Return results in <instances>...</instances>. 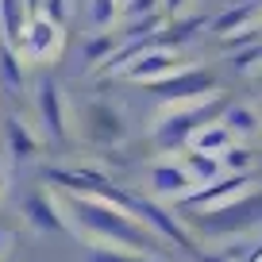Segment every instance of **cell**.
Masks as SVG:
<instances>
[{
	"mask_svg": "<svg viewBox=\"0 0 262 262\" xmlns=\"http://www.w3.org/2000/svg\"><path fill=\"white\" fill-rule=\"evenodd\" d=\"M62 24H54V19L47 16H27L24 27H19L16 35V47L24 50L27 58H35V62H54L58 54H62Z\"/></svg>",
	"mask_w": 262,
	"mask_h": 262,
	"instance_id": "6da1fadb",
	"label": "cell"
},
{
	"mask_svg": "<svg viewBox=\"0 0 262 262\" xmlns=\"http://www.w3.org/2000/svg\"><path fill=\"white\" fill-rule=\"evenodd\" d=\"M35 100H39V112H42L47 131L54 135V139H66V135H70V104H66L62 89H58L54 81H42Z\"/></svg>",
	"mask_w": 262,
	"mask_h": 262,
	"instance_id": "7a4b0ae2",
	"label": "cell"
},
{
	"mask_svg": "<svg viewBox=\"0 0 262 262\" xmlns=\"http://www.w3.org/2000/svg\"><path fill=\"white\" fill-rule=\"evenodd\" d=\"M231 143H235V135L224 123H208V127L193 131V150H201V155H224Z\"/></svg>",
	"mask_w": 262,
	"mask_h": 262,
	"instance_id": "3957f363",
	"label": "cell"
},
{
	"mask_svg": "<svg viewBox=\"0 0 262 262\" xmlns=\"http://www.w3.org/2000/svg\"><path fill=\"white\" fill-rule=\"evenodd\" d=\"M147 58H139V62L131 66L127 74L131 77H147V81H162L166 70H178V58L166 54V50H143Z\"/></svg>",
	"mask_w": 262,
	"mask_h": 262,
	"instance_id": "277c9868",
	"label": "cell"
},
{
	"mask_svg": "<svg viewBox=\"0 0 262 262\" xmlns=\"http://www.w3.org/2000/svg\"><path fill=\"white\" fill-rule=\"evenodd\" d=\"M27 216H31L39 228H66V220H62V212H58L54 205H50V196L47 193H35L31 201H27Z\"/></svg>",
	"mask_w": 262,
	"mask_h": 262,
	"instance_id": "5b68a950",
	"label": "cell"
},
{
	"mask_svg": "<svg viewBox=\"0 0 262 262\" xmlns=\"http://www.w3.org/2000/svg\"><path fill=\"white\" fill-rule=\"evenodd\" d=\"M189 170L185 166H158L155 170V189H162V193H181V189H189Z\"/></svg>",
	"mask_w": 262,
	"mask_h": 262,
	"instance_id": "8992f818",
	"label": "cell"
},
{
	"mask_svg": "<svg viewBox=\"0 0 262 262\" xmlns=\"http://www.w3.org/2000/svg\"><path fill=\"white\" fill-rule=\"evenodd\" d=\"M0 85H4V89H19V85H24V70H19V62H16L12 42L0 47Z\"/></svg>",
	"mask_w": 262,
	"mask_h": 262,
	"instance_id": "52a82bcc",
	"label": "cell"
},
{
	"mask_svg": "<svg viewBox=\"0 0 262 262\" xmlns=\"http://www.w3.org/2000/svg\"><path fill=\"white\" fill-rule=\"evenodd\" d=\"M24 0H0V24H4V35H8V42H16L19 27H24Z\"/></svg>",
	"mask_w": 262,
	"mask_h": 262,
	"instance_id": "ba28073f",
	"label": "cell"
},
{
	"mask_svg": "<svg viewBox=\"0 0 262 262\" xmlns=\"http://www.w3.org/2000/svg\"><path fill=\"white\" fill-rule=\"evenodd\" d=\"M8 143H12V150H16L19 158H24V155H35V150H39V139H35V135L16 120V116L8 120Z\"/></svg>",
	"mask_w": 262,
	"mask_h": 262,
	"instance_id": "9c48e42d",
	"label": "cell"
},
{
	"mask_svg": "<svg viewBox=\"0 0 262 262\" xmlns=\"http://www.w3.org/2000/svg\"><path fill=\"white\" fill-rule=\"evenodd\" d=\"M224 127L231 131V135H251V131H258V116L251 112V108H231L228 112V120H224Z\"/></svg>",
	"mask_w": 262,
	"mask_h": 262,
	"instance_id": "30bf717a",
	"label": "cell"
},
{
	"mask_svg": "<svg viewBox=\"0 0 262 262\" xmlns=\"http://www.w3.org/2000/svg\"><path fill=\"white\" fill-rule=\"evenodd\" d=\"M185 170H189L193 181H216V178H220V162H216V158H201V155L189 158Z\"/></svg>",
	"mask_w": 262,
	"mask_h": 262,
	"instance_id": "8fae6325",
	"label": "cell"
},
{
	"mask_svg": "<svg viewBox=\"0 0 262 262\" xmlns=\"http://www.w3.org/2000/svg\"><path fill=\"white\" fill-rule=\"evenodd\" d=\"M108 50H112V35H104V39H93L89 50H85V58H89V62H100Z\"/></svg>",
	"mask_w": 262,
	"mask_h": 262,
	"instance_id": "7c38bea8",
	"label": "cell"
},
{
	"mask_svg": "<svg viewBox=\"0 0 262 262\" xmlns=\"http://www.w3.org/2000/svg\"><path fill=\"white\" fill-rule=\"evenodd\" d=\"M4 243H8V235H4V231H0V251H4Z\"/></svg>",
	"mask_w": 262,
	"mask_h": 262,
	"instance_id": "4fadbf2b",
	"label": "cell"
}]
</instances>
